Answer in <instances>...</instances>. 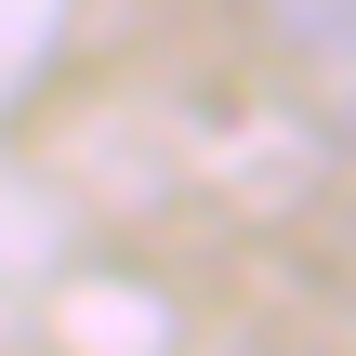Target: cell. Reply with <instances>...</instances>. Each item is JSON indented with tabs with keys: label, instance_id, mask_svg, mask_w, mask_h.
<instances>
[{
	"label": "cell",
	"instance_id": "6da1fadb",
	"mask_svg": "<svg viewBox=\"0 0 356 356\" xmlns=\"http://www.w3.org/2000/svg\"><path fill=\"white\" fill-rule=\"evenodd\" d=\"M264 26H277L304 66H343L356 53V0H264Z\"/></svg>",
	"mask_w": 356,
	"mask_h": 356
},
{
	"label": "cell",
	"instance_id": "7a4b0ae2",
	"mask_svg": "<svg viewBox=\"0 0 356 356\" xmlns=\"http://www.w3.org/2000/svg\"><path fill=\"white\" fill-rule=\"evenodd\" d=\"M330 119H343V145H356V53L330 66Z\"/></svg>",
	"mask_w": 356,
	"mask_h": 356
}]
</instances>
